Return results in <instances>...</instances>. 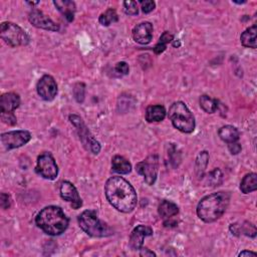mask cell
Segmentation results:
<instances>
[{"instance_id":"cell-1","label":"cell","mask_w":257,"mask_h":257,"mask_svg":"<svg viewBox=\"0 0 257 257\" xmlns=\"http://www.w3.org/2000/svg\"><path fill=\"white\" fill-rule=\"evenodd\" d=\"M105 194L109 203L123 213L132 212L138 203V196L134 187L120 176H113L108 179L105 185Z\"/></svg>"},{"instance_id":"cell-2","label":"cell","mask_w":257,"mask_h":257,"mask_svg":"<svg viewBox=\"0 0 257 257\" xmlns=\"http://www.w3.org/2000/svg\"><path fill=\"white\" fill-rule=\"evenodd\" d=\"M230 203V194L220 191L201 199L197 206V215L205 223H212L222 217Z\"/></svg>"},{"instance_id":"cell-3","label":"cell","mask_w":257,"mask_h":257,"mask_svg":"<svg viewBox=\"0 0 257 257\" xmlns=\"http://www.w3.org/2000/svg\"><path fill=\"white\" fill-rule=\"evenodd\" d=\"M35 223L44 233L57 236L67 229L69 220L60 207L47 206L37 214Z\"/></svg>"},{"instance_id":"cell-4","label":"cell","mask_w":257,"mask_h":257,"mask_svg":"<svg viewBox=\"0 0 257 257\" xmlns=\"http://www.w3.org/2000/svg\"><path fill=\"white\" fill-rule=\"evenodd\" d=\"M79 227L92 237H108L114 234V230L102 221L94 210H85L78 216Z\"/></svg>"},{"instance_id":"cell-5","label":"cell","mask_w":257,"mask_h":257,"mask_svg":"<svg viewBox=\"0 0 257 257\" xmlns=\"http://www.w3.org/2000/svg\"><path fill=\"white\" fill-rule=\"evenodd\" d=\"M169 119L178 131L191 134L195 130V118L183 102H175L169 109Z\"/></svg>"},{"instance_id":"cell-6","label":"cell","mask_w":257,"mask_h":257,"mask_svg":"<svg viewBox=\"0 0 257 257\" xmlns=\"http://www.w3.org/2000/svg\"><path fill=\"white\" fill-rule=\"evenodd\" d=\"M0 36L11 47L27 45L30 40L27 33L19 25L10 21L2 22L0 25Z\"/></svg>"},{"instance_id":"cell-7","label":"cell","mask_w":257,"mask_h":257,"mask_svg":"<svg viewBox=\"0 0 257 257\" xmlns=\"http://www.w3.org/2000/svg\"><path fill=\"white\" fill-rule=\"evenodd\" d=\"M70 123L76 128L77 134L79 136V140L82 144V146L85 148V150L90 151L91 153L97 155L101 151V145L100 143L95 139V137L92 135L88 127L85 126L82 119L77 115H70L69 116Z\"/></svg>"},{"instance_id":"cell-8","label":"cell","mask_w":257,"mask_h":257,"mask_svg":"<svg viewBox=\"0 0 257 257\" xmlns=\"http://www.w3.org/2000/svg\"><path fill=\"white\" fill-rule=\"evenodd\" d=\"M137 172L142 175L145 182L152 186L155 184L159 170V157L157 155H151L146 160L140 162L136 166Z\"/></svg>"},{"instance_id":"cell-9","label":"cell","mask_w":257,"mask_h":257,"mask_svg":"<svg viewBox=\"0 0 257 257\" xmlns=\"http://www.w3.org/2000/svg\"><path fill=\"white\" fill-rule=\"evenodd\" d=\"M36 173L46 180H54L58 175V167L50 153H43L37 158Z\"/></svg>"},{"instance_id":"cell-10","label":"cell","mask_w":257,"mask_h":257,"mask_svg":"<svg viewBox=\"0 0 257 257\" xmlns=\"http://www.w3.org/2000/svg\"><path fill=\"white\" fill-rule=\"evenodd\" d=\"M1 144L6 151L20 148L31 140V134L28 131H12L1 135Z\"/></svg>"},{"instance_id":"cell-11","label":"cell","mask_w":257,"mask_h":257,"mask_svg":"<svg viewBox=\"0 0 257 257\" xmlns=\"http://www.w3.org/2000/svg\"><path fill=\"white\" fill-rule=\"evenodd\" d=\"M36 91L38 96L47 102L54 100L57 95V84L51 75H43L36 84Z\"/></svg>"},{"instance_id":"cell-12","label":"cell","mask_w":257,"mask_h":257,"mask_svg":"<svg viewBox=\"0 0 257 257\" xmlns=\"http://www.w3.org/2000/svg\"><path fill=\"white\" fill-rule=\"evenodd\" d=\"M29 22L40 29L48 30V31H58L59 25L56 24L53 20H51L47 15H45L42 11L38 9H33L28 14Z\"/></svg>"},{"instance_id":"cell-13","label":"cell","mask_w":257,"mask_h":257,"mask_svg":"<svg viewBox=\"0 0 257 257\" xmlns=\"http://www.w3.org/2000/svg\"><path fill=\"white\" fill-rule=\"evenodd\" d=\"M60 196L64 201L69 202L73 209H78L82 206V200L80 199L75 186L69 181H63L61 183Z\"/></svg>"},{"instance_id":"cell-14","label":"cell","mask_w":257,"mask_h":257,"mask_svg":"<svg viewBox=\"0 0 257 257\" xmlns=\"http://www.w3.org/2000/svg\"><path fill=\"white\" fill-rule=\"evenodd\" d=\"M153 24L145 21L137 24L133 29L134 40L140 44H148L153 38Z\"/></svg>"},{"instance_id":"cell-15","label":"cell","mask_w":257,"mask_h":257,"mask_svg":"<svg viewBox=\"0 0 257 257\" xmlns=\"http://www.w3.org/2000/svg\"><path fill=\"white\" fill-rule=\"evenodd\" d=\"M153 235V229L146 225L137 226L130 236V246L134 250H140L143 247L144 239Z\"/></svg>"},{"instance_id":"cell-16","label":"cell","mask_w":257,"mask_h":257,"mask_svg":"<svg viewBox=\"0 0 257 257\" xmlns=\"http://www.w3.org/2000/svg\"><path fill=\"white\" fill-rule=\"evenodd\" d=\"M20 105V98L15 93H6L0 98V111L1 113H12Z\"/></svg>"},{"instance_id":"cell-17","label":"cell","mask_w":257,"mask_h":257,"mask_svg":"<svg viewBox=\"0 0 257 257\" xmlns=\"http://www.w3.org/2000/svg\"><path fill=\"white\" fill-rule=\"evenodd\" d=\"M53 4L68 22L73 21L75 12V3L73 1H69V0H55V1H53Z\"/></svg>"},{"instance_id":"cell-18","label":"cell","mask_w":257,"mask_h":257,"mask_svg":"<svg viewBox=\"0 0 257 257\" xmlns=\"http://www.w3.org/2000/svg\"><path fill=\"white\" fill-rule=\"evenodd\" d=\"M158 212H159L160 217L164 221H167V220H171L179 213V208L175 203L168 201V200H164L160 203Z\"/></svg>"},{"instance_id":"cell-19","label":"cell","mask_w":257,"mask_h":257,"mask_svg":"<svg viewBox=\"0 0 257 257\" xmlns=\"http://www.w3.org/2000/svg\"><path fill=\"white\" fill-rule=\"evenodd\" d=\"M166 109L164 106H149L146 110V121L149 123L162 122L166 118Z\"/></svg>"},{"instance_id":"cell-20","label":"cell","mask_w":257,"mask_h":257,"mask_svg":"<svg viewBox=\"0 0 257 257\" xmlns=\"http://www.w3.org/2000/svg\"><path fill=\"white\" fill-rule=\"evenodd\" d=\"M218 135H219L220 139L227 144L237 142L240 137V133L237 130V128H235L231 125H226V126H223L222 128H220L218 131Z\"/></svg>"},{"instance_id":"cell-21","label":"cell","mask_w":257,"mask_h":257,"mask_svg":"<svg viewBox=\"0 0 257 257\" xmlns=\"http://www.w3.org/2000/svg\"><path fill=\"white\" fill-rule=\"evenodd\" d=\"M112 167L115 172L119 174H129L132 171L131 163L122 156H115L112 160Z\"/></svg>"},{"instance_id":"cell-22","label":"cell","mask_w":257,"mask_h":257,"mask_svg":"<svg viewBox=\"0 0 257 257\" xmlns=\"http://www.w3.org/2000/svg\"><path fill=\"white\" fill-rule=\"evenodd\" d=\"M256 32H257V26L256 24H253L252 26L248 27L244 32H242L240 36V40L243 46L249 47V48H256Z\"/></svg>"},{"instance_id":"cell-23","label":"cell","mask_w":257,"mask_h":257,"mask_svg":"<svg viewBox=\"0 0 257 257\" xmlns=\"http://www.w3.org/2000/svg\"><path fill=\"white\" fill-rule=\"evenodd\" d=\"M240 190L244 194H249L257 190V174L249 173L245 175L240 183Z\"/></svg>"},{"instance_id":"cell-24","label":"cell","mask_w":257,"mask_h":257,"mask_svg":"<svg viewBox=\"0 0 257 257\" xmlns=\"http://www.w3.org/2000/svg\"><path fill=\"white\" fill-rule=\"evenodd\" d=\"M209 162V154L207 151L200 152L196 159V164H195V173L198 178H203L205 171L207 168Z\"/></svg>"},{"instance_id":"cell-25","label":"cell","mask_w":257,"mask_h":257,"mask_svg":"<svg viewBox=\"0 0 257 257\" xmlns=\"http://www.w3.org/2000/svg\"><path fill=\"white\" fill-rule=\"evenodd\" d=\"M230 230L232 234H237V233H243L246 236L249 237H255L256 236V227L250 222H244L243 225H237V224H232L230 226Z\"/></svg>"},{"instance_id":"cell-26","label":"cell","mask_w":257,"mask_h":257,"mask_svg":"<svg viewBox=\"0 0 257 257\" xmlns=\"http://www.w3.org/2000/svg\"><path fill=\"white\" fill-rule=\"evenodd\" d=\"M200 103V107L202 108V110L208 114H213L217 111L218 109V102L217 100L207 96V95H203L200 97L199 100Z\"/></svg>"},{"instance_id":"cell-27","label":"cell","mask_w":257,"mask_h":257,"mask_svg":"<svg viewBox=\"0 0 257 257\" xmlns=\"http://www.w3.org/2000/svg\"><path fill=\"white\" fill-rule=\"evenodd\" d=\"M173 39H174V35H173L172 33L169 32V31L163 32V34L161 35V37H160L158 43H157V44L155 45V47H154V52H155L156 54H161L162 52H164V51L166 50L167 45H168L170 42H172Z\"/></svg>"},{"instance_id":"cell-28","label":"cell","mask_w":257,"mask_h":257,"mask_svg":"<svg viewBox=\"0 0 257 257\" xmlns=\"http://www.w3.org/2000/svg\"><path fill=\"white\" fill-rule=\"evenodd\" d=\"M118 20H119V17H118L117 11L113 8L107 9L104 13L100 15V18H99V21L103 26H109L112 23L117 22Z\"/></svg>"},{"instance_id":"cell-29","label":"cell","mask_w":257,"mask_h":257,"mask_svg":"<svg viewBox=\"0 0 257 257\" xmlns=\"http://www.w3.org/2000/svg\"><path fill=\"white\" fill-rule=\"evenodd\" d=\"M222 178H223V175L221 171L219 169H215L209 174L207 181L212 186H218L222 182Z\"/></svg>"},{"instance_id":"cell-30","label":"cell","mask_w":257,"mask_h":257,"mask_svg":"<svg viewBox=\"0 0 257 257\" xmlns=\"http://www.w3.org/2000/svg\"><path fill=\"white\" fill-rule=\"evenodd\" d=\"M124 9H125L126 14L131 15V16L137 15L139 13L138 3L136 1H131V0L124 2Z\"/></svg>"},{"instance_id":"cell-31","label":"cell","mask_w":257,"mask_h":257,"mask_svg":"<svg viewBox=\"0 0 257 257\" xmlns=\"http://www.w3.org/2000/svg\"><path fill=\"white\" fill-rule=\"evenodd\" d=\"M73 95L75 100L78 103H82L84 99V84L83 83H76L73 89Z\"/></svg>"},{"instance_id":"cell-32","label":"cell","mask_w":257,"mask_h":257,"mask_svg":"<svg viewBox=\"0 0 257 257\" xmlns=\"http://www.w3.org/2000/svg\"><path fill=\"white\" fill-rule=\"evenodd\" d=\"M1 121L8 126H14L17 122L13 113H1Z\"/></svg>"},{"instance_id":"cell-33","label":"cell","mask_w":257,"mask_h":257,"mask_svg":"<svg viewBox=\"0 0 257 257\" xmlns=\"http://www.w3.org/2000/svg\"><path fill=\"white\" fill-rule=\"evenodd\" d=\"M142 10L144 13H150L151 11H153L156 7V3L152 0H145V1H140Z\"/></svg>"},{"instance_id":"cell-34","label":"cell","mask_w":257,"mask_h":257,"mask_svg":"<svg viewBox=\"0 0 257 257\" xmlns=\"http://www.w3.org/2000/svg\"><path fill=\"white\" fill-rule=\"evenodd\" d=\"M0 205L3 209H8L11 206V198L8 194L2 193L1 197H0Z\"/></svg>"},{"instance_id":"cell-35","label":"cell","mask_w":257,"mask_h":257,"mask_svg":"<svg viewBox=\"0 0 257 257\" xmlns=\"http://www.w3.org/2000/svg\"><path fill=\"white\" fill-rule=\"evenodd\" d=\"M116 71L120 74H128L129 73V70H130V67L128 65L127 62L125 61H121V62H118L116 64V67H115Z\"/></svg>"},{"instance_id":"cell-36","label":"cell","mask_w":257,"mask_h":257,"mask_svg":"<svg viewBox=\"0 0 257 257\" xmlns=\"http://www.w3.org/2000/svg\"><path fill=\"white\" fill-rule=\"evenodd\" d=\"M228 149H229V151H230L231 154L237 155V154H239V153L241 152V149H242V148H241V145H240L239 143L234 142V143L228 144Z\"/></svg>"},{"instance_id":"cell-37","label":"cell","mask_w":257,"mask_h":257,"mask_svg":"<svg viewBox=\"0 0 257 257\" xmlns=\"http://www.w3.org/2000/svg\"><path fill=\"white\" fill-rule=\"evenodd\" d=\"M140 255L141 256H145V257H151V256H156V253L151 251L150 249L148 248H141L140 249Z\"/></svg>"},{"instance_id":"cell-38","label":"cell","mask_w":257,"mask_h":257,"mask_svg":"<svg viewBox=\"0 0 257 257\" xmlns=\"http://www.w3.org/2000/svg\"><path fill=\"white\" fill-rule=\"evenodd\" d=\"M238 256H240V257H244V256H252V257H256V256H257V254H256L255 252H252V251H247V250H245V251H242V252H240V253L238 254Z\"/></svg>"}]
</instances>
